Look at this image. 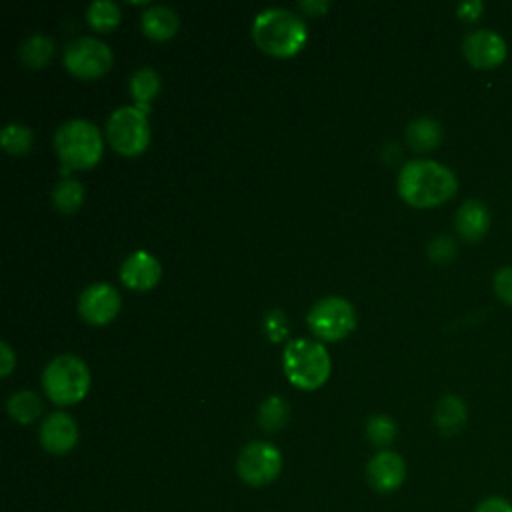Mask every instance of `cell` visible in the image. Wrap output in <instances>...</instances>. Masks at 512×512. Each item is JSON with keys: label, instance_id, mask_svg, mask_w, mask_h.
I'll list each match as a JSON object with an SVG mask.
<instances>
[{"label": "cell", "instance_id": "cell-1", "mask_svg": "<svg viewBox=\"0 0 512 512\" xmlns=\"http://www.w3.org/2000/svg\"><path fill=\"white\" fill-rule=\"evenodd\" d=\"M456 190V174L436 160H408L398 172V192L410 206L416 208L438 206L450 200Z\"/></svg>", "mask_w": 512, "mask_h": 512}, {"label": "cell", "instance_id": "cell-2", "mask_svg": "<svg viewBox=\"0 0 512 512\" xmlns=\"http://www.w3.org/2000/svg\"><path fill=\"white\" fill-rule=\"evenodd\" d=\"M252 38L266 54L286 58L304 46L308 32L304 20L296 12L274 6L256 14L252 22Z\"/></svg>", "mask_w": 512, "mask_h": 512}, {"label": "cell", "instance_id": "cell-3", "mask_svg": "<svg viewBox=\"0 0 512 512\" xmlns=\"http://www.w3.org/2000/svg\"><path fill=\"white\" fill-rule=\"evenodd\" d=\"M54 148L62 162V174L74 168H90L102 156V136L90 120L70 118L56 128Z\"/></svg>", "mask_w": 512, "mask_h": 512}, {"label": "cell", "instance_id": "cell-4", "mask_svg": "<svg viewBox=\"0 0 512 512\" xmlns=\"http://www.w3.org/2000/svg\"><path fill=\"white\" fill-rule=\"evenodd\" d=\"M286 378L302 390L320 388L330 374V356L324 344L312 338H294L282 354Z\"/></svg>", "mask_w": 512, "mask_h": 512}, {"label": "cell", "instance_id": "cell-5", "mask_svg": "<svg viewBox=\"0 0 512 512\" xmlns=\"http://www.w3.org/2000/svg\"><path fill=\"white\" fill-rule=\"evenodd\" d=\"M42 386L46 396L60 406L82 400L90 386V372L74 354H60L52 358L42 372Z\"/></svg>", "mask_w": 512, "mask_h": 512}, {"label": "cell", "instance_id": "cell-6", "mask_svg": "<svg viewBox=\"0 0 512 512\" xmlns=\"http://www.w3.org/2000/svg\"><path fill=\"white\" fill-rule=\"evenodd\" d=\"M106 136L116 152L136 156L150 140L148 118L136 106H120L106 120Z\"/></svg>", "mask_w": 512, "mask_h": 512}, {"label": "cell", "instance_id": "cell-7", "mask_svg": "<svg viewBox=\"0 0 512 512\" xmlns=\"http://www.w3.org/2000/svg\"><path fill=\"white\" fill-rule=\"evenodd\" d=\"M236 472L240 480L248 486H268L282 472V454L272 442L252 440L240 450L236 460Z\"/></svg>", "mask_w": 512, "mask_h": 512}, {"label": "cell", "instance_id": "cell-8", "mask_svg": "<svg viewBox=\"0 0 512 512\" xmlns=\"http://www.w3.org/2000/svg\"><path fill=\"white\" fill-rule=\"evenodd\" d=\"M308 328L324 340H340L356 326V312L342 296H324L308 310Z\"/></svg>", "mask_w": 512, "mask_h": 512}, {"label": "cell", "instance_id": "cell-9", "mask_svg": "<svg viewBox=\"0 0 512 512\" xmlns=\"http://www.w3.org/2000/svg\"><path fill=\"white\" fill-rule=\"evenodd\" d=\"M64 66L74 76L96 78L112 66V50L96 36H80L66 46Z\"/></svg>", "mask_w": 512, "mask_h": 512}, {"label": "cell", "instance_id": "cell-10", "mask_svg": "<svg viewBox=\"0 0 512 512\" xmlns=\"http://www.w3.org/2000/svg\"><path fill=\"white\" fill-rule=\"evenodd\" d=\"M462 54L474 68H496L504 62L508 46L496 30L478 28L464 36Z\"/></svg>", "mask_w": 512, "mask_h": 512}, {"label": "cell", "instance_id": "cell-11", "mask_svg": "<svg viewBox=\"0 0 512 512\" xmlns=\"http://www.w3.org/2000/svg\"><path fill=\"white\" fill-rule=\"evenodd\" d=\"M120 310V294L108 282H96L82 290L78 298V312L90 324H106Z\"/></svg>", "mask_w": 512, "mask_h": 512}, {"label": "cell", "instance_id": "cell-12", "mask_svg": "<svg viewBox=\"0 0 512 512\" xmlns=\"http://www.w3.org/2000/svg\"><path fill=\"white\" fill-rule=\"evenodd\" d=\"M366 480L380 494L396 492L406 480L404 458L394 450L376 452L366 466Z\"/></svg>", "mask_w": 512, "mask_h": 512}, {"label": "cell", "instance_id": "cell-13", "mask_svg": "<svg viewBox=\"0 0 512 512\" xmlns=\"http://www.w3.org/2000/svg\"><path fill=\"white\" fill-rule=\"evenodd\" d=\"M78 442V424L66 412H52L40 424V444L54 456L68 454Z\"/></svg>", "mask_w": 512, "mask_h": 512}, {"label": "cell", "instance_id": "cell-14", "mask_svg": "<svg viewBox=\"0 0 512 512\" xmlns=\"http://www.w3.org/2000/svg\"><path fill=\"white\" fill-rule=\"evenodd\" d=\"M160 274V262L146 250L132 252L120 266V278L132 290H150L160 280Z\"/></svg>", "mask_w": 512, "mask_h": 512}, {"label": "cell", "instance_id": "cell-15", "mask_svg": "<svg viewBox=\"0 0 512 512\" xmlns=\"http://www.w3.org/2000/svg\"><path fill=\"white\" fill-rule=\"evenodd\" d=\"M454 226H456V232L464 240H468V242L480 240L490 228V210H488V206L482 200H476V198H470V200L462 202L460 208L456 210Z\"/></svg>", "mask_w": 512, "mask_h": 512}, {"label": "cell", "instance_id": "cell-16", "mask_svg": "<svg viewBox=\"0 0 512 512\" xmlns=\"http://www.w3.org/2000/svg\"><path fill=\"white\" fill-rule=\"evenodd\" d=\"M468 420V408L458 394H444L434 408V424L440 434H458Z\"/></svg>", "mask_w": 512, "mask_h": 512}, {"label": "cell", "instance_id": "cell-17", "mask_svg": "<svg viewBox=\"0 0 512 512\" xmlns=\"http://www.w3.org/2000/svg\"><path fill=\"white\" fill-rule=\"evenodd\" d=\"M140 26L154 40H168L178 30V16L166 4H152L140 16Z\"/></svg>", "mask_w": 512, "mask_h": 512}, {"label": "cell", "instance_id": "cell-18", "mask_svg": "<svg viewBox=\"0 0 512 512\" xmlns=\"http://www.w3.org/2000/svg\"><path fill=\"white\" fill-rule=\"evenodd\" d=\"M406 140L414 150H432L442 140V126L430 116H418L406 126Z\"/></svg>", "mask_w": 512, "mask_h": 512}, {"label": "cell", "instance_id": "cell-19", "mask_svg": "<svg viewBox=\"0 0 512 512\" xmlns=\"http://www.w3.org/2000/svg\"><path fill=\"white\" fill-rule=\"evenodd\" d=\"M160 90V74L150 68V66H142L138 70H134V74L130 76V92L136 100V108L142 110L144 114L150 108V100L158 94Z\"/></svg>", "mask_w": 512, "mask_h": 512}, {"label": "cell", "instance_id": "cell-20", "mask_svg": "<svg viewBox=\"0 0 512 512\" xmlns=\"http://www.w3.org/2000/svg\"><path fill=\"white\" fill-rule=\"evenodd\" d=\"M54 54V40L46 34H32L20 46V60L30 68L44 66Z\"/></svg>", "mask_w": 512, "mask_h": 512}, {"label": "cell", "instance_id": "cell-21", "mask_svg": "<svg viewBox=\"0 0 512 512\" xmlns=\"http://www.w3.org/2000/svg\"><path fill=\"white\" fill-rule=\"evenodd\" d=\"M6 408H8V414L20 422V424H30L34 422L40 412H42V402L38 398L36 392L32 390H20L16 394H12L6 402Z\"/></svg>", "mask_w": 512, "mask_h": 512}, {"label": "cell", "instance_id": "cell-22", "mask_svg": "<svg viewBox=\"0 0 512 512\" xmlns=\"http://www.w3.org/2000/svg\"><path fill=\"white\" fill-rule=\"evenodd\" d=\"M288 414H290V408L286 400L278 394H272L258 408V424L266 432H278L288 422Z\"/></svg>", "mask_w": 512, "mask_h": 512}, {"label": "cell", "instance_id": "cell-23", "mask_svg": "<svg viewBox=\"0 0 512 512\" xmlns=\"http://www.w3.org/2000/svg\"><path fill=\"white\" fill-rule=\"evenodd\" d=\"M84 200V186L76 178H62L52 190V204L58 212L70 214L80 208Z\"/></svg>", "mask_w": 512, "mask_h": 512}, {"label": "cell", "instance_id": "cell-24", "mask_svg": "<svg viewBox=\"0 0 512 512\" xmlns=\"http://www.w3.org/2000/svg\"><path fill=\"white\" fill-rule=\"evenodd\" d=\"M364 432H366V438L378 446V448H384L388 444L394 442L396 434H398V424L394 422V418H390L388 414H372L368 420H366V426H364Z\"/></svg>", "mask_w": 512, "mask_h": 512}, {"label": "cell", "instance_id": "cell-25", "mask_svg": "<svg viewBox=\"0 0 512 512\" xmlns=\"http://www.w3.org/2000/svg\"><path fill=\"white\" fill-rule=\"evenodd\" d=\"M86 18L92 28L106 32L120 22V8L112 0H94L86 10Z\"/></svg>", "mask_w": 512, "mask_h": 512}, {"label": "cell", "instance_id": "cell-26", "mask_svg": "<svg viewBox=\"0 0 512 512\" xmlns=\"http://www.w3.org/2000/svg\"><path fill=\"white\" fill-rule=\"evenodd\" d=\"M0 144L10 154H24L32 146V130L26 124L10 122L0 132Z\"/></svg>", "mask_w": 512, "mask_h": 512}, {"label": "cell", "instance_id": "cell-27", "mask_svg": "<svg viewBox=\"0 0 512 512\" xmlns=\"http://www.w3.org/2000/svg\"><path fill=\"white\" fill-rule=\"evenodd\" d=\"M428 256L434 262H450L456 256V244L450 236L440 234L428 244Z\"/></svg>", "mask_w": 512, "mask_h": 512}, {"label": "cell", "instance_id": "cell-28", "mask_svg": "<svg viewBox=\"0 0 512 512\" xmlns=\"http://www.w3.org/2000/svg\"><path fill=\"white\" fill-rule=\"evenodd\" d=\"M494 292L502 302L512 306V264L502 266V268L496 270V274H494Z\"/></svg>", "mask_w": 512, "mask_h": 512}, {"label": "cell", "instance_id": "cell-29", "mask_svg": "<svg viewBox=\"0 0 512 512\" xmlns=\"http://www.w3.org/2000/svg\"><path fill=\"white\" fill-rule=\"evenodd\" d=\"M474 512H512V502L504 496H486L476 504Z\"/></svg>", "mask_w": 512, "mask_h": 512}, {"label": "cell", "instance_id": "cell-30", "mask_svg": "<svg viewBox=\"0 0 512 512\" xmlns=\"http://www.w3.org/2000/svg\"><path fill=\"white\" fill-rule=\"evenodd\" d=\"M482 12H484V2L482 0H466V2H460L458 8H456V14L466 22L478 20Z\"/></svg>", "mask_w": 512, "mask_h": 512}, {"label": "cell", "instance_id": "cell-31", "mask_svg": "<svg viewBox=\"0 0 512 512\" xmlns=\"http://www.w3.org/2000/svg\"><path fill=\"white\" fill-rule=\"evenodd\" d=\"M266 326H268V334H270V338H274V340L282 338V334L286 332L284 318H282V314H280V312H272V314H268V318H266Z\"/></svg>", "mask_w": 512, "mask_h": 512}, {"label": "cell", "instance_id": "cell-32", "mask_svg": "<svg viewBox=\"0 0 512 512\" xmlns=\"http://www.w3.org/2000/svg\"><path fill=\"white\" fill-rule=\"evenodd\" d=\"M0 358H2V362H0V376H8L10 370L14 368V352H12L10 344L4 342V340L0 342Z\"/></svg>", "mask_w": 512, "mask_h": 512}, {"label": "cell", "instance_id": "cell-33", "mask_svg": "<svg viewBox=\"0 0 512 512\" xmlns=\"http://www.w3.org/2000/svg\"><path fill=\"white\" fill-rule=\"evenodd\" d=\"M298 6L312 16H320L330 8V2L328 0H300Z\"/></svg>", "mask_w": 512, "mask_h": 512}]
</instances>
